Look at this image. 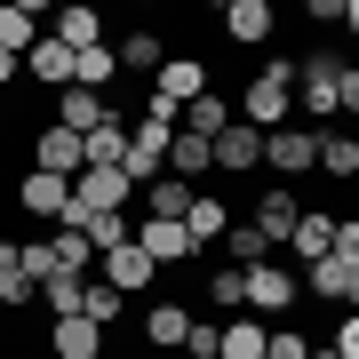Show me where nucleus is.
Returning <instances> with one entry per match:
<instances>
[{"mask_svg": "<svg viewBox=\"0 0 359 359\" xmlns=\"http://www.w3.org/2000/svg\"><path fill=\"white\" fill-rule=\"evenodd\" d=\"M295 96H304V112L335 120V112H351V104H359V72L335 65V56H304V65H295Z\"/></svg>", "mask_w": 359, "mask_h": 359, "instance_id": "obj_1", "label": "nucleus"}, {"mask_svg": "<svg viewBox=\"0 0 359 359\" xmlns=\"http://www.w3.org/2000/svg\"><path fill=\"white\" fill-rule=\"evenodd\" d=\"M287 112H295V65L280 56V65H264L256 80H248V96H240V128L271 136V128H287Z\"/></svg>", "mask_w": 359, "mask_h": 359, "instance_id": "obj_2", "label": "nucleus"}, {"mask_svg": "<svg viewBox=\"0 0 359 359\" xmlns=\"http://www.w3.org/2000/svg\"><path fill=\"white\" fill-rule=\"evenodd\" d=\"M240 280H248V320H264V327L304 295V287H295V271H280V264H256V271H240Z\"/></svg>", "mask_w": 359, "mask_h": 359, "instance_id": "obj_3", "label": "nucleus"}, {"mask_svg": "<svg viewBox=\"0 0 359 359\" xmlns=\"http://www.w3.org/2000/svg\"><path fill=\"white\" fill-rule=\"evenodd\" d=\"M32 168H40V176H80V168H88V144H80L72 128H56V120H48V128H40L32 136Z\"/></svg>", "mask_w": 359, "mask_h": 359, "instance_id": "obj_4", "label": "nucleus"}, {"mask_svg": "<svg viewBox=\"0 0 359 359\" xmlns=\"http://www.w3.org/2000/svg\"><path fill=\"white\" fill-rule=\"evenodd\" d=\"M295 287H311V295H320V304H359V264L351 256H320V264H304V280H295Z\"/></svg>", "mask_w": 359, "mask_h": 359, "instance_id": "obj_5", "label": "nucleus"}, {"mask_svg": "<svg viewBox=\"0 0 359 359\" xmlns=\"http://www.w3.org/2000/svg\"><path fill=\"white\" fill-rule=\"evenodd\" d=\"M128 240L144 248V256H152V271H160V264H192V256H200V248L184 240V224H176V216H144Z\"/></svg>", "mask_w": 359, "mask_h": 359, "instance_id": "obj_6", "label": "nucleus"}, {"mask_svg": "<svg viewBox=\"0 0 359 359\" xmlns=\"http://www.w3.org/2000/svg\"><path fill=\"white\" fill-rule=\"evenodd\" d=\"M264 168H280V176L320 168V136H311V128H271V136H264Z\"/></svg>", "mask_w": 359, "mask_h": 359, "instance_id": "obj_7", "label": "nucleus"}, {"mask_svg": "<svg viewBox=\"0 0 359 359\" xmlns=\"http://www.w3.org/2000/svg\"><path fill=\"white\" fill-rule=\"evenodd\" d=\"M112 295H136V287H152V256L128 240V248H104V271H96Z\"/></svg>", "mask_w": 359, "mask_h": 359, "instance_id": "obj_8", "label": "nucleus"}, {"mask_svg": "<svg viewBox=\"0 0 359 359\" xmlns=\"http://www.w3.org/2000/svg\"><path fill=\"white\" fill-rule=\"evenodd\" d=\"M208 168H224V176H240V168H264V136L231 120V128H224L216 144H208Z\"/></svg>", "mask_w": 359, "mask_h": 359, "instance_id": "obj_9", "label": "nucleus"}, {"mask_svg": "<svg viewBox=\"0 0 359 359\" xmlns=\"http://www.w3.org/2000/svg\"><path fill=\"white\" fill-rule=\"evenodd\" d=\"M152 96L184 112L192 96H208V65H200V56H168V65H160V88H152Z\"/></svg>", "mask_w": 359, "mask_h": 359, "instance_id": "obj_10", "label": "nucleus"}, {"mask_svg": "<svg viewBox=\"0 0 359 359\" xmlns=\"http://www.w3.org/2000/svg\"><path fill=\"white\" fill-rule=\"evenodd\" d=\"M104 120H120L104 96H88V88H65V96H56V128H72V136H96Z\"/></svg>", "mask_w": 359, "mask_h": 359, "instance_id": "obj_11", "label": "nucleus"}, {"mask_svg": "<svg viewBox=\"0 0 359 359\" xmlns=\"http://www.w3.org/2000/svg\"><path fill=\"white\" fill-rule=\"evenodd\" d=\"M224 32L240 40V48H264V40H271V0H231V8H224Z\"/></svg>", "mask_w": 359, "mask_h": 359, "instance_id": "obj_12", "label": "nucleus"}, {"mask_svg": "<svg viewBox=\"0 0 359 359\" xmlns=\"http://www.w3.org/2000/svg\"><path fill=\"white\" fill-rule=\"evenodd\" d=\"M25 72H32V80H48V88H72V48L40 32L32 48H25Z\"/></svg>", "mask_w": 359, "mask_h": 359, "instance_id": "obj_13", "label": "nucleus"}, {"mask_svg": "<svg viewBox=\"0 0 359 359\" xmlns=\"http://www.w3.org/2000/svg\"><path fill=\"white\" fill-rule=\"evenodd\" d=\"M16 200H25L32 216H65V208H72V184H65V176H40V168H25Z\"/></svg>", "mask_w": 359, "mask_h": 359, "instance_id": "obj_14", "label": "nucleus"}, {"mask_svg": "<svg viewBox=\"0 0 359 359\" xmlns=\"http://www.w3.org/2000/svg\"><path fill=\"white\" fill-rule=\"evenodd\" d=\"M112 80H120V56H112V40H96V48H80V56H72V88L104 96Z\"/></svg>", "mask_w": 359, "mask_h": 359, "instance_id": "obj_15", "label": "nucleus"}, {"mask_svg": "<svg viewBox=\"0 0 359 359\" xmlns=\"http://www.w3.org/2000/svg\"><path fill=\"white\" fill-rule=\"evenodd\" d=\"M176 128H184V136H208V144H216V136L231 128V104H224L216 88H208V96H192V104L176 112Z\"/></svg>", "mask_w": 359, "mask_h": 359, "instance_id": "obj_16", "label": "nucleus"}, {"mask_svg": "<svg viewBox=\"0 0 359 359\" xmlns=\"http://www.w3.org/2000/svg\"><path fill=\"white\" fill-rule=\"evenodd\" d=\"M295 216H304V208H295V192H280V184H271V192L256 200V216H248V224H256V231H264L271 248H280L287 231H295Z\"/></svg>", "mask_w": 359, "mask_h": 359, "instance_id": "obj_17", "label": "nucleus"}, {"mask_svg": "<svg viewBox=\"0 0 359 359\" xmlns=\"http://www.w3.org/2000/svg\"><path fill=\"white\" fill-rule=\"evenodd\" d=\"M287 248L304 264H320L327 248H335V216H320V208H304V216H295V231H287Z\"/></svg>", "mask_w": 359, "mask_h": 359, "instance_id": "obj_18", "label": "nucleus"}, {"mask_svg": "<svg viewBox=\"0 0 359 359\" xmlns=\"http://www.w3.org/2000/svg\"><path fill=\"white\" fill-rule=\"evenodd\" d=\"M112 56H120V72H160V65H168V48H160V25H136V32L120 40Z\"/></svg>", "mask_w": 359, "mask_h": 359, "instance_id": "obj_19", "label": "nucleus"}, {"mask_svg": "<svg viewBox=\"0 0 359 359\" xmlns=\"http://www.w3.org/2000/svg\"><path fill=\"white\" fill-rule=\"evenodd\" d=\"M224 224H231V208L192 192V208H184V240H192V248H216V240H224Z\"/></svg>", "mask_w": 359, "mask_h": 359, "instance_id": "obj_20", "label": "nucleus"}, {"mask_svg": "<svg viewBox=\"0 0 359 359\" xmlns=\"http://www.w3.org/2000/svg\"><path fill=\"white\" fill-rule=\"evenodd\" d=\"M96 344H104L96 320H56V327H48V351H56V359H96Z\"/></svg>", "mask_w": 359, "mask_h": 359, "instance_id": "obj_21", "label": "nucleus"}, {"mask_svg": "<svg viewBox=\"0 0 359 359\" xmlns=\"http://www.w3.org/2000/svg\"><path fill=\"white\" fill-rule=\"evenodd\" d=\"M48 40H65V48L80 56V48L104 40V16H96V8H56V32H48Z\"/></svg>", "mask_w": 359, "mask_h": 359, "instance_id": "obj_22", "label": "nucleus"}, {"mask_svg": "<svg viewBox=\"0 0 359 359\" xmlns=\"http://www.w3.org/2000/svg\"><path fill=\"white\" fill-rule=\"evenodd\" d=\"M264 320H248V311H231V320H224V351L216 359H264Z\"/></svg>", "mask_w": 359, "mask_h": 359, "instance_id": "obj_23", "label": "nucleus"}, {"mask_svg": "<svg viewBox=\"0 0 359 359\" xmlns=\"http://www.w3.org/2000/svg\"><path fill=\"white\" fill-rule=\"evenodd\" d=\"M48 256H56V271H65V280H88L96 248H88V231H56V240H48Z\"/></svg>", "mask_w": 359, "mask_h": 359, "instance_id": "obj_24", "label": "nucleus"}, {"mask_svg": "<svg viewBox=\"0 0 359 359\" xmlns=\"http://www.w3.org/2000/svg\"><path fill=\"white\" fill-rule=\"evenodd\" d=\"M184 327H192L184 304H152V311H144V344H176L184 351Z\"/></svg>", "mask_w": 359, "mask_h": 359, "instance_id": "obj_25", "label": "nucleus"}, {"mask_svg": "<svg viewBox=\"0 0 359 359\" xmlns=\"http://www.w3.org/2000/svg\"><path fill=\"white\" fill-rule=\"evenodd\" d=\"M224 248H231V271H256L271 256V240H264L256 224H224Z\"/></svg>", "mask_w": 359, "mask_h": 359, "instance_id": "obj_26", "label": "nucleus"}, {"mask_svg": "<svg viewBox=\"0 0 359 359\" xmlns=\"http://www.w3.org/2000/svg\"><path fill=\"white\" fill-rule=\"evenodd\" d=\"M32 295L48 304V320H80V295H88V280H65V271H56V280H40Z\"/></svg>", "mask_w": 359, "mask_h": 359, "instance_id": "obj_27", "label": "nucleus"}, {"mask_svg": "<svg viewBox=\"0 0 359 359\" xmlns=\"http://www.w3.org/2000/svg\"><path fill=\"white\" fill-rule=\"evenodd\" d=\"M80 144H88V168H120L128 160V120H104V128L80 136Z\"/></svg>", "mask_w": 359, "mask_h": 359, "instance_id": "obj_28", "label": "nucleus"}, {"mask_svg": "<svg viewBox=\"0 0 359 359\" xmlns=\"http://www.w3.org/2000/svg\"><path fill=\"white\" fill-rule=\"evenodd\" d=\"M320 168H327L335 184H351V176H359V144H351L344 128H327V136H320Z\"/></svg>", "mask_w": 359, "mask_h": 359, "instance_id": "obj_29", "label": "nucleus"}, {"mask_svg": "<svg viewBox=\"0 0 359 359\" xmlns=\"http://www.w3.org/2000/svg\"><path fill=\"white\" fill-rule=\"evenodd\" d=\"M168 168H176V184L208 176V136H184V128H176V144H168Z\"/></svg>", "mask_w": 359, "mask_h": 359, "instance_id": "obj_30", "label": "nucleus"}, {"mask_svg": "<svg viewBox=\"0 0 359 359\" xmlns=\"http://www.w3.org/2000/svg\"><path fill=\"white\" fill-rule=\"evenodd\" d=\"M120 304H128V295H112L104 280H88V295H80V320H96V327H112L120 320Z\"/></svg>", "mask_w": 359, "mask_h": 359, "instance_id": "obj_31", "label": "nucleus"}, {"mask_svg": "<svg viewBox=\"0 0 359 359\" xmlns=\"http://www.w3.org/2000/svg\"><path fill=\"white\" fill-rule=\"evenodd\" d=\"M16 271H25V287L56 280V256H48V240H25V248H16Z\"/></svg>", "mask_w": 359, "mask_h": 359, "instance_id": "obj_32", "label": "nucleus"}, {"mask_svg": "<svg viewBox=\"0 0 359 359\" xmlns=\"http://www.w3.org/2000/svg\"><path fill=\"white\" fill-rule=\"evenodd\" d=\"M80 231H88L96 256H104V248H128V216H80Z\"/></svg>", "mask_w": 359, "mask_h": 359, "instance_id": "obj_33", "label": "nucleus"}, {"mask_svg": "<svg viewBox=\"0 0 359 359\" xmlns=\"http://www.w3.org/2000/svg\"><path fill=\"white\" fill-rule=\"evenodd\" d=\"M208 295H216V311H224V320H231V311H248V280H240V271H216V280H200Z\"/></svg>", "mask_w": 359, "mask_h": 359, "instance_id": "obj_34", "label": "nucleus"}, {"mask_svg": "<svg viewBox=\"0 0 359 359\" xmlns=\"http://www.w3.org/2000/svg\"><path fill=\"white\" fill-rule=\"evenodd\" d=\"M224 351V320H192L184 327V359H216Z\"/></svg>", "mask_w": 359, "mask_h": 359, "instance_id": "obj_35", "label": "nucleus"}, {"mask_svg": "<svg viewBox=\"0 0 359 359\" xmlns=\"http://www.w3.org/2000/svg\"><path fill=\"white\" fill-rule=\"evenodd\" d=\"M184 208H192V184L160 176V184H152V216H176V224H184Z\"/></svg>", "mask_w": 359, "mask_h": 359, "instance_id": "obj_36", "label": "nucleus"}, {"mask_svg": "<svg viewBox=\"0 0 359 359\" xmlns=\"http://www.w3.org/2000/svg\"><path fill=\"white\" fill-rule=\"evenodd\" d=\"M264 359H311V335H287V327H271V335H264Z\"/></svg>", "mask_w": 359, "mask_h": 359, "instance_id": "obj_37", "label": "nucleus"}, {"mask_svg": "<svg viewBox=\"0 0 359 359\" xmlns=\"http://www.w3.org/2000/svg\"><path fill=\"white\" fill-rule=\"evenodd\" d=\"M16 304H32V287L16 280V271H0V311H16Z\"/></svg>", "mask_w": 359, "mask_h": 359, "instance_id": "obj_38", "label": "nucleus"}, {"mask_svg": "<svg viewBox=\"0 0 359 359\" xmlns=\"http://www.w3.org/2000/svg\"><path fill=\"white\" fill-rule=\"evenodd\" d=\"M16 72H25V65H16V56H0V88H8V80H16Z\"/></svg>", "mask_w": 359, "mask_h": 359, "instance_id": "obj_39", "label": "nucleus"}, {"mask_svg": "<svg viewBox=\"0 0 359 359\" xmlns=\"http://www.w3.org/2000/svg\"><path fill=\"white\" fill-rule=\"evenodd\" d=\"M144 359H168V351H144Z\"/></svg>", "mask_w": 359, "mask_h": 359, "instance_id": "obj_40", "label": "nucleus"}]
</instances>
